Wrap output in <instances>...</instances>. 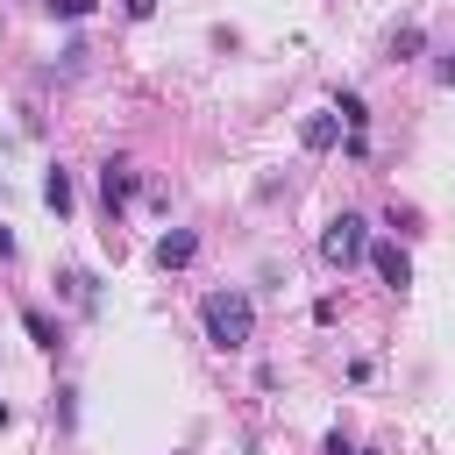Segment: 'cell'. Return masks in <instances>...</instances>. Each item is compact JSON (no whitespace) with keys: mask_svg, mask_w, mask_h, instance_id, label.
<instances>
[{"mask_svg":"<svg viewBox=\"0 0 455 455\" xmlns=\"http://www.w3.org/2000/svg\"><path fill=\"white\" fill-rule=\"evenodd\" d=\"M199 327H206V341H213L220 355H235V348L256 341V299H249L242 284L206 291V299H199Z\"/></svg>","mask_w":455,"mask_h":455,"instance_id":"obj_1","label":"cell"},{"mask_svg":"<svg viewBox=\"0 0 455 455\" xmlns=\"http://www.w3.org/2000/svg\"><path fill=\"white\" fill-rule=\"evenodd\" d=\"M92 7H100V0H43V14H50V21H85Z\"/></svg>","mask_w":455,"mask_h":455,"instance_id":"obj_10","label":"cell"},{"mask_svg":"<svg viewBox=\"0 0 455 455\" xmlns=\"http://www.w3.org/2000/svg\"><path fill=\"white\" fill-rule=\"evenodd\" d=\"M334 114H341V128H348V135H363V128H370V100H363V92H334Z\"/></svg>","mask_w":455,"mask_h":455,"instance_id":"obj_9","label":"cell"},{"mask_svg":"<svg viewBox=\"0 0 455 455\" xmlns=\"http://www.w3.org/2000/svg\"><path fill=\"white\" fill-rule=\"evenodd\" d=\"M363 249H370V220H363V213H334V220L320 228V263H327V270H355Z\"/></svg>","mask_w":455,"mask_h":455,"instance_id":"obj_2","label":"cell"},{"mask_svg":"<svg viewBox=\"0 0 455 455\" xmlns=\"http://www.w3.org/2000/svg\"><path fill=\"white\" fill-rule=\"evenodd\" d=\"M43 206H50L57 220H71V171H64V164H50V178H43Z\"/></svg>","mask_w":455,"mask_h":455,"instance_id":"obj_8","label":"cell"},{"mask_svg":"<svg viewBox=\"0 0 455 455\" xmlns=\"http://www.w3.org/2000/svg\"><path fill=\"white\" fill-rule=\"evenodd\" d=\"M434 71H441V85H455V50H448V57L434 64Z\"/></svg>","mask_w":455,"mask_h":455,"instance_id":"obj_13","label":"cell"},{"mask_svg":"<svg viewBox=\"0 0 455 455\" xmlns=\"http://www.w3.org/2000/svg\"><path fill=\"white\" fill-rule=\"evenodd\" d=\"M149 256H156V270H185V263L199 256V228H164Z\"/></svg>","mask_w":455,"mask_h":455,"instance_id":"obj_5","label":"cell"},{"mask_svg":"<svg viewBox=\"0 0 455 455\" xmlns=\"http://www.w3.org/2000/svg\"><path fill=\"white\" fill-rule=\"evenodd\" d=\"M299 142H306L313 156H327V149L341 142V114H334V107H327V114H306V121H299Z\"/></svg>","mask_w":455,"mask_h":455,"instance_id":"obj_6","label":"cell"},{"mask_svg":"<svg viewBox=\"0 0 455 455\" xmlns=\"http://www.w3.org/2000/svg\"><path fill=\"white\" fill-rule=\"evenodd\" d=\"M348 455H377V448H348Z\"/></svg>","mask_w":455,"mask_h":455,"instance_id":"obj_16","label":"cell"},{"mask_svg":"<svg viewBox=\"0 0 455 455\" xmlns=\"http://www.w3.org/2000/svg\"><path fill=\"white\" fill-rule=\"evenodd\" d=\"M21 334H28V341H36L43 355H57V348H64V327H57V320H50L43 306H21Z\"/></svg>","mask_w":455,"mask_h":455,"instance_id":"obj_7","label":"cell"},{"mask_svg":"<svg viewBox=\"0 0 455 455\" xmlns=\"http://www.w3.org/2000/svg\"><path fill=\"white\" fill-rule=\"evenodd\" d=\"M121 14H128V21H149V14H156V0H121Z\"/></svg>","mask_w":455,"mask_h":455,"instance_id":"obj_12","label":"cell"},{"mask_svg":"<svg viewBox=\"0 0 455 455\" xmlns=\"http://www.w3.org/2000/svg\"><path fill=\"white\" fill-rule=\"evenodd\" d=\"M363 263L384 277V291H405V284H412V256H405L391 235H384V242H370V249H363Z\"/></svg>","mask_w":455,"mask_h":455,"instance_id":"obj_3","label":"cell"},{"mask_svg":"<svg viewBox=\"0 0 455 455\" xmlns=\"http://www.w3.org/2000/svg\"><path fill=\"white\" fill-rule=\"evenodd\" d=\"M0 263H14V235L7 228H0Z\"/></svg>","mask_w":455,"mask_h":455,"instance_id":"obj_14","label":"cell"},{"mask_svg":"<svg viewBox=\"0 0 455 455\" xmlns=\"http://www.w3.org/2000/svg\"><path fill=\"white\" fill-rule=\"evenodd\" d=\"M135 185H142V178H135V164H121V156H107V164H100V199H107V220L135 199Z\"/></svg>","mask_w":455,"mask_h":455,"instance_id":"obj_4","label":"cell"},{"mask_svg":"<svg viewBox=\"0 0 455 455\" xmlns=\"http://www.w3.org/2000/svg\"><path fill=\"white\" fill-rule=\"evenodd\" d=\"M419 43H427V36H419V28H398V36H391V57H398V64H405V57H419Z\"/></svg>","mask_w":455,"mask_h":455,"instance_id":"obj_11","label":"cell"},{"mask_svg":"<svg viewBox=\"0 0 455 455\" xmlns=\"http://www.w3.org/2000/svg\"><path fill=\"white\" fill-rule=\"evenodd\" d=\"M7 419H14V412H7V398H0V427H7Z\"/></svg>","mask_w":455,"mask_h":455,"instance_id":"obj_15","label":"cell"}]
</instances>
